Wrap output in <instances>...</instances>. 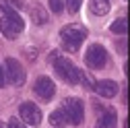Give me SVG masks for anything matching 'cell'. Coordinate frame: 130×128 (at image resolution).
I'll return each mask as SVG.
<instances>
[{
    "label": "cell",
    "mask_w": 130,
    "mask_h": 128,
    "mask_svg": "<svg viewBox=\"0 0 130 128\" xmlns=\"http://www.w3.org/2000/svg\"><path fill=\"white\" fill-rule=\"evenodd\" d=\"M85 37H87V31L83 27H78V25H66L60 31L62 45H64V50H68V52H76Z\"/></svg>",
    "instance_id": "obj_1"
},
{
    "label": "cell",
    "mask_w": 130,
    "mask_h": 128,
    "mask_svg": "<svg viewBox=\"0 0 130 128\" xmlns=\"http://www.w3.org/2000/svg\"><path fill=\"white\" fill-rule=\"evenodd\" d=\"M23 29H25V23L14 10H6L4 17H0V31H2L4 37L14 39L23 33Z\"/></svg>",
    "instance_id": "obj_2"
},
{
    "label": "cell",
    "mask_w": 130,
    "mask_h": 128,
    "mask_svg": "<svg viewBox=\"0 0 130 128\" xmlns=\"http://www.w3.org/2000/svg\"><path fill=\"white\" fill-rule=\"evenodd\" d=\"M54 68L58 72L60 78H64L68 85H76L80 81V70L74 66V64L68 60V58H58L56 54V60H54Z\"/></svg>",
    "instance_id": "obj_3"
},
{
    "label": "cell",
    "mask_w": 130,
    "mask_h": 128,
    "mask_svg": "<svg viewBox=\"0 0 130 128\" xmlns=\"http://www.w3.org/2000/svg\"><path fill=\"white\" fill-rule=\"evenodd\" d=\"M62 111H64V116H66V122L78 126L80 122L85 120V105L80 99L76 97H68V99H64L62 103Z\"/></svg>",
    "instance_id": "obj_4"
},
{
    "label": "cell",
    "mask_w": 130,
    "mask_h": 128,
    "mask_svg": "<svg viewBox=\"0 0 130 128\" xmlns=\"http://www.w3.org/2000/svg\"><path fill=\"white\" fill-rule=\"evenodd\" d=\"M85 62H87V66L89 68H103L105 64H107V52H105V47L99 45V43H93L89 45V50L85 54Z\"/></svg>",
    "instance_id": "obj_5"
},
{
    "label": "cell",
    "mask_w": 130,
    "mask_h": 128,
    "mask_svg": "<svg viewBox=\"0 0 130 128\" xmlns=\"http://www.w3.org/2000/svg\"><path fill=\"white\" fill-rule=\"evenodd\" d=\"M4 78H8V83L14 85V87H21L25 83V70H23L19 60L6 58V74H4Z\"/></svg>",
    "instance_id": "obj_6"
},
{
    "label": "cell",
    "mask_w": 130,
    "mask_h": 128,
    "mask_svg": "<svg viewBox=\"0 0 130 128\" xmlns=\"http://www.w3.org/2000/svg\"><path fill=\"white\" fill-rule=\"evenodd\" d=\"M19 116L23 118V122H27L31 126H39V122H41V111H39V107L33 101L21 103L19 105Z\"/></svg>",
    "instance_id": "obj_7"
},
{
    "label": "cell",
    "mask_w": 130,
    "mask_h": 128,
    "mask_svg": "<svg viewBox=\"0 0 130 128\" xmlns=\"http://www.w3.org/2000/svg\"><path fill=\"white\" fill-rule=\"evenodd\" d=\"M54 93H56V85L52 83V78H47V76H39L37 81H35V95L39 99L43 101H50L54 97Z\"/></svg>",
    "instance_id": "obj_8"
},
{
    "label": "cell",
    "mask_w": 130,
    "mask_h": 128,
    "mask_svg": "<svg viewBox=\"0 0 130 128\" xmlns=\"http://www.w3.org/2000/svg\"><path fill=\"white\" fill-rule=\"evenodd\" d=\"M93 89L97 91V95H101V97H105V99H111V97L118 95V85L113 81H99V83H95Z\"/></svg>",
    "instance_id": "obj_9"
},
{
    "label": "cell",
    "mask_w": 130,
    "mask_h": 128,
    "mask_svg": "<svg viewBox=\"0 0 130 128\" xmlns=\"http://www.w3.org/2000/svg\"><path fill=\"white\" fill-rule=\"evenodd\" d=\"M95 128H116V111L113 109H105L97 120Z\"/></svg>",
    "instance_id": "obj_10"
},
{
    "label": "cell",
    "mask_w": 130,
    "mask_h": 128,
    "mask_svg": "<svg viewBox=\"0 0 130 128\" xmlns=\"http://www.w3.org/2000/svg\"><path fill=\"white\" fill-rule=\"evenodd\" d=\"M89 6H91V12L97 14V17H103V14L109 12V2L107 0H91Z\"/></svg>",
    "instance_id": "obj_11"
},
{
    "label": "cell",
    "mask_w": 130,
    "mask_h": 128,
    "mask_svg": "<svg viewBox=\"0 0 130 128\" xmlns=\"http://www.w3.org/2000/svg\"><path fill=\"white\" fill-rule=\"evenodd\" d=\"M50 124L56 126V128H62L64 124H68V122H66V116H64L62 109H56V111H52V114H50Z\"/></svg>",
    "instance_id": "obj_12"
},
{
    "label": "cell",
    "mask_w": 130,
    "mask_h": 128,
    "mask_svg": "<svg viewBox=\"0 0 130 128\" xmlns=\"http://www.w3.org/2000/svg\"><path fill=\"white\" fill-rule=\"evenodd\" d=\"M31 17H33V21L37 25H45L47 23V12L41 6H33V8H31Z\"/></svg>",
    "instance_id": "obj_13"
},
{
    "label": "cell",
    "mask_w": 130,
    "mask_h": 128,
    "mask_svg": "<svg viewBox=\"0 0 130 128\" xmlns=\"http://www.w3.org/2000/svg\"><path fill=\"white\" fill-rule=\"evenodd\" d=\"M109 29L113 31V33H122V35H124L126 31H128V21H126L124 17H122V19H116V21L111 23V27H109Z\"/></svg>",
    "instance_id": "obj_14"
},
{
    "label": "cell",
    "mask_w": 130,
    "mask_h": 128,
    "mask_svg": "<svg viewBox=\"0 0 130 128\" xmlns=\"http://www.w3.org/2000/svg\"><path fill=\"white\" fill-rule=\"evenodd\" d=\"M80 4H83V0H66V8H68V12H78Z\"/></svg>",
    "instance_id": "obj_15"
},
{
    "label": "cell",
    "mask_w": 130,
    "mask_h": 128,
    "mask_svg": "<svg viewBox=\"0 0 130 128\" xmlns=\"http://www.w3.org/2000/svg\"><path fill=\"white\" fill-rule=\"evenodd\" d=\"M50 8H52V12H62L64 10V0H50Z\"/></svg>",
    "instance_id": "obj_16"
},
{
    "label": "cell",
    "mask_w": 130,
    "mask_h": 128,
    "mask_svg": "<svg viewBox=\"0 0 130 128\" xmlns=\"http://www.w3.org/2000/svg\"><path fill=\"white\" fill-rule=\"evenodd\" d=\"M80 78H83L85 87H89V89H93V87H95V83H93V78H91V76H87V74H83V72H80Z\"/></svg>",
    "instance_id": "obj_17"
},
{
    "label": "cell",
    "mask_w": 130,
    "mask_h": 128,
    "mask_svg": "<svg viewBox=\"0 0 130 128\" xmlns=\"http://www.w3.org/2000/svg\"><path fill=\"white\" fill-rule=\"evenodd\" d=\"M8 128H25V124H23L21 120H17V118H10V122H8Z\"/></svg>",
    "instance_id": "obj_18"
},
{
    "label": "cell",
    "mask_w": 130,
    "mask_h": 128,
    "mask_svg": "<svg viewBox=\"0 0 130 128\" xmlns=\"http://www.w3.org/2000/svg\"><path fill=\"white\" fill-rule=\"evenodd\" d=\"M4 87V70H2V66H0V89Z\"/></svg>",
    "instance_id": "obj_19"
},
{
    "label": "cell",
    "mask_w": 130,
    "mask_h": 128,
    "mask_svg": "<svg viewBox=\"0 0 130 128\" xmlns=\"http://www.w3.org/2000/svg\"><path fill=\"white\" fill-rule=\"evenodd\" d=\"M0 128H8V126H6V124H4V122H0Z\"/></svg>",
    "instance_id": "obj_20"
}]
</instances>
